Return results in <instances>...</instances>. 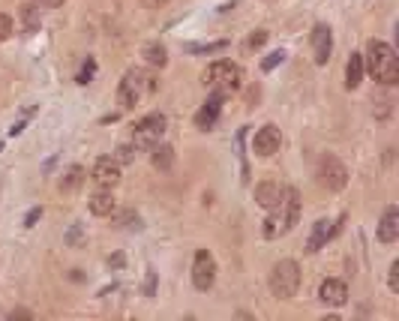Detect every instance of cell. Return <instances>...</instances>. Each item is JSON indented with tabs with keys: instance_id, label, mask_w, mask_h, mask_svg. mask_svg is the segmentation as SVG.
<instances>
[{
	"instance_id": "6da1fadb",
	"label": "cell",
	"mask_w": 399,
	"mask_h": 321,
	"mask_svg": "<svg viewBox=\"0 0 399 321\" xmlns=\"http://www.w3.org/2000/svg\"><path fill=\"white\" fill-rule=\"evenodd\" d=\"M297 219H301V195H297L294 186H288L280 198V204L270 207V216L264 223V237L273 240V237L288 235L297 225Z\"/></svg>"
},
{
	"instance_id": "7a4b0ae2",
	"label": "cell",
	"mask_w": 399,
	"mask_h": 321,
	"mask_svg": "<svg viewBox=\"0 0 399 321\" xmlns=\"http://www.w3.org/2000/svg\"><path fill=\"white\" fill-rule=\"evenodd\" d=\"M363 70H369V75L381 84H396L399 81V60H396V51L387 46L381 39H372L367 46V58H363Z\"/></svg>"
},
{
	"instance_id": "3957f363",
	"label": "cell",
	"mask_w": 399,
	"mask_h": 321,
	"mask_svg": "<svg viewBox=\"0 0 399 321\" xmlns=\"http://www.w3.org/2000/svg\"><path fill=\"white\" fill-rule=\"evenodd\" d=\"M204 84L210 87V91H216V93L225 96V93L237 91V87L243 84V70L237 63H231V60H216V63L207 66Z\"/></svg>"
},
{
	"instance_id": "277c9868",
	"label": "cell",
	"mask_w": 399,
	"mask_h": 321,
	"mask_svg": "<svg viewBox=\"0 0 399 321\" xmlns=\"http://www.w3.org/2000/svg\"><path fill=\"white\" fill-rule=\"evenodd\" d=\"M297 285H301V268H297V261L285 258L273 268L270 273V291L273 297H280V301H288V297L297 294Z\"/></svg>"
},
{
	"instance_id": "5b68a950",
	"label": "cell",
	"mask_w": 399,
	"mask_h": 321,
	"mask_svg": "<svg viewBox=\"0 0 399 321\" xmlns=\"http://www.w3.org/2000/svg\"><path fill=\"white\" fill-rule=\"evenodd\" d=\"M150 91H153V81L148 79V72L129 70V72L124 75V81H120L117 99H120V105H124V108H132V105H138V103H141V96H144V93H150Z\"/></svg>"
},
{
	"instance_id": "8992f818",
	"label": "cell",
	"mask_w": 399,
	"mask_h": 321,
	"mask_svg": "<svg viewBox=\"0 0 399 321\" xmlns=\"http://www.w3.org/2000/svg\"><path fill=\"white\" fill-rule=\"evenodd\" d=\"M165 136V117L162 114H148V117H141L136 129H132V148H153V145H159V138Z\"/></svg>"
},
{
	"instance_id": "52a82bcc",
	"label": "cell",
	"mask_w": 399,
	"mask_h": 321,
	"mask_svg": "<svg viewBox=\"0 0 399 321\" xmlns=\"http://www.w3.org/2000/svg\"><path fill=\"white\" fill-rule=\"evenodd\" d=\"M214 282H216V261L207 249H198L192 261V285L198 291H207L214 289Z\"/></svg>"
},
{
	"instance_id": "ba28073f",
	"label": "cell",
	"mask_w": 399,
	"mask_h": 321,
	"mask_svg": "<svg viewBox=\"0 0 399 321\" xmlns=\"http://www.w3.org/2000/svg\"><path fill=\"white\" fill-rule=\"evenodd\" d=\"M318 183L321 186H327V190H342V186L348 183V171H346V165H342L336 157H321L318 162Z\"/></svg>"
},
{
	"instance_id": "9c48e42d",
	"label": "cell",
	"mask_w": 399,
	"mask_h": 321,
	"mask_svg": "<svg viewBox=\"0 0 399 321\" xmlns=\"http://www.w3.org/2000/svg\"><path fill=\"white\" fill-rule=\"evenodd\" d=\"M280 145H282L280 129L273 124H268L256 132V138H252V153H256V157H273V153L280 150Z\"/></svg>"
},
{
	"instance_id": "30bf717a",
	"label": "cell",
	"mask_w": 399,
	"mask_h": 321,
	"mask_svg": "<svg viewBox=\"0 0 399 321\" xmlns=\"http://www.w3.org/2000/svg\"><path fill=\"white\" fill-rule=\"evenodd\" d=\"M313 58L318 66H325L330 60V51H334V33H330L327 25H315L313 27Z\"/></svg>"
},
{
	"instance_id": "8fae6325",
	"label": "cell",
	"mask_w": 399,
	"mask_h": 321,
	"mask_svg": "<svg viewBox=\"0 0 399 321\" xmlns=\"http://www.w3.org/2000/svg\"><path fill=\"white\" fill-rule=\"evenodd\" d=\"M93 181H96V186H103V190H112V186L120 183V165L115 159H108V157L99 159L93 165Z\"/></svg>"
},
{
	"instance_id": "7c38bea8",
	"label": "cell",
	"mask_w": 399,
	"mask_h": 321,
	"mask_svg": "<svg viewBox=\"0 0 399 321\" xmlns=\"http://www.w3.org/2000/svg\"><path fill=\"white\" fill-rule=\"evenodd\" d=\"M339 223H342V219H339ZM339 223H334V219H318L315 228H313V237L306 240V249H309V252H318V249L325 247V243L339 231Z\"/></svg>"
},
{
	"instance_id": "4fadbf2b",
	"label": "cell",
	"mask_w": 399,
	"mask_h": 321,
	"mask_svg": "<svg viewBox=\"0 0 399 321\" xmlns=\"http://www.w3.org/2000/svg\"><path fill=\"white\" fill-rule=\"evenodd\" d=\"M219 112H223V93H216L214 91V96L207 99V103L198 108V114H195V126L198 129H210L216 124V117H219Z\"/></svg>"
},
{
	"instance_id": "5bb4252c",
	"label": "cell",
	"mask_w": 399,
	"mask_h": 321,
	"mask_svg": "<svg viewBox=\"0 0 399 321\" xmlns=\"http://www.w3.org/2000/svg\"><path fill=\"white\" fill-rule=\"evenodd\" d=\"M318 297L325 303H330V306H346L348 289H346V282H342V280H325V282H321V289H318Z\"/></svg>"
},
{
	"instance_id": "9a60e30c",
	"label": "cell",
	"mask_w": 399,
	"mask_h": 321,
	"mask_svg": "<svg viewBox=\"0 0 399 321\" xmlns=\"http://www.w3.org/2000/svg\"><path fill=\"white\" fill-rule=\"evenodd\" d=\"M282 192H285V186H280L276 181H264V183L256 186V202H259L264 210H270V207L280 204Z\"/></svg>"
},
{
	"instance_id": "2e32d148",
	"label": "cell",
	"mask_w": 399,
	"mask_h": 321,
	"mask_svg": "<svg viewBox=\"0 0 399 321\" xmlns=\"http://www.w3.org/2000/svg\"><path fill=\"white\" fill-rule=\"evenodd\" d=\"M396 237H399V210L387 207L384 216H381V225H379V240L381 243H393Z\"/></svg>"
},
{
	"instance_id": "e0dca14e",
	"label": "cell",
	"mask_w": 399,
	"mask_h": 321,
	"mask_svg": "<svg viewBox=\"0 0 399 321\" xmlns=\"http://www.w3.org/2000/svg\"><path fill=\"white\" fill-rule=\"evenodd\" d=\"M115 195L112 192H96V195H91V214H96V216H112L115 214Z\"/></svg>"
},
{
	"instance_id": "ac0fdd59",
	"label": "cell",
	"mask_w": 399,
	"mask_h": 321,
	"mask_svg": "<svg viewBox=\"0 0 399 321\" xmlns=\"http://www.w3.org/2000/svg\"><path fill=\"white\" fill-rule=\"evenodd\" d=\"M363 81V54H351V60L346 66V87L354 91Z\"/></svg>"
},
{
	"instance_id": "d6986e66",
	"label": "cell",
	"mask_w": 399,
	"mask_h": 321,
	"mask_svg": "<svg viewBox=\"0 0 399 321\" xmlns=\"http://www.w3.org/2000/svg\"><path fill=\"white\" fill-rule=\"evenodd\" d=\"M171 162H174V150L169 145H153V165L157 169H171Z\"/></svg>"
},
{
	"instance_id": "ffe728a7",
	"label": "cell",
	"mask_w": 399,
	"mask_h": 321,
	"mask_svg": "<svg viewBox=\"0 0 399 321\" xmlns=\"http://www.w3.org/2000/svg\"><path fill=\"white\" fill-rule=\"evenodd\" d=\"M84 183V169H79V165H72L70 171H66V177L60 181V186L66 192H72V190H79V186Z\"/></svg>"
},
{
	"instance_id": "44dd1931",
	"label": "cell",
	"mask_w": 399,
	"mask_h": 321,
	"mask_svg": "<svg viewBox=\"0 0 399 321\" xmlns=\"http://www.w3.org/2000/svg\"><path fill=\"white\" fill-rule=\"evenodd\" d=\"M144 58H148L150 66H165V60H169V51H165V46H159V42H153V46L144 48Z\"/></svg>"
},
{
	"instance_id": "7402d4cb",
	"label": "cell",
	"mask_w": 399,
	"mask_h": 321,
	"mask_svg": "<svg viewBox=\"0 0 399 321\" xmlns=\"http://www.w3.org/2000/svg\"><path fill=\"white\" fill-rule=\"evenodd\" d=\"M21 18H25V30H27V33H33V30L39 27V15H37V6L25 4V6H21Z\"/></svg>"
},
{
	"instance_id": "603a6c76",
	"label": "cell",
	"mask_w": 399,
	"mask_h": 321,
	"mask_svg": "<svg viewBox=\"0 0 399 321\" xmlns=\"http://www.w3.org/2000/svg\"><path fill=\"white\" fill-rule=\"evenodd\" d=\"M285 60V51H273V54H268V58H264V63H261V70L264 72H270L273 66H280Z\"/></svg>"
},
{
	"instance_id": "cb8c5ba5",
	"label": "cell",
	"mask_w": 399,
	"mask_h": 321,
	"mask_svg": "<svg viewBox=\"0 0 399 321\" xmlns=\"http://www.w3.org/2000/svg\"><path fill=\"white\" fill-rule=\"evenodd\" d=\"M9 37H13V18L0 13V42H4V39H9Z\"/></svg>"
},
{
	"instance_id": "d4e9b609",
	"label": "cell",
	"mask_w": 399,
	"mask_h": 321,
	"mask_svg": "<svg viewBox=\"0 0 399 321\" xmlns=\"http://www.w3.org/2000/svg\"><path fill=\"white\" fill-rule=\"evenodd\" d=\"M93 70H96V63H93V60H87V63H84V70L79 72V84H87V81H91V79H93Z\"/></svg>"
},
{
	"instance_id": "484cf974",
	"label": "cell",
	"mask_w": 399,
	"mask_h": 321,
	"mask_svg": "<svg viewBox=\"0 0 399 321\" xmlns=\"http://www.w3.org/2000/svg\"><path fill=\"white\" fill-rule=\"evenodd\" d=\"M115 162L117 165H124V162H132V148H117V153H115Z\"/></svg>"
},
{
	"instance_id": "4316f807",
	"label": "cell",
	"mask_w": 399,
	"mask_h": 321,
	"mask_svg": "<svg viewBox=\"0 0 399 321\" xmlns=\"http://www.w3.org/2000/svg\"><path fill=\"white\" fill-rule=\"evenodd\" d=\"M264 39H268V33H264V30H256V33H252V37H249V48H259V46H264Z\"/></svg>"
},
{
	"instance_id": "83f0119b",
	"label": "cell",
	"mask_w": 399,
	"mask_h": 321,
	"mask_svg": "<svg viewBox=\"0 0 399 321\" xmlns=\"http://www.w3.org/2000/svg\"><path fill=\"white\" fill-rule=\"evenodd\" d=\"M225 42H210V46H190V51H223Z\"/></svg>"
},
{
	"instance_id": "f1b7e54d",
	"label": "cell",
	"mask_w": 399,
	"mask_h": 321,
	"mask_svg": "<svg viewBox=\"0 0 399 321\" xmlns=\"http://www.w3.org/2000/svg\"><path fill=\"white\" fill-rule=\"evenodd\" d=\"M391 291H399V261L391 264Z\"/></svg>"
},
{
	"instance_id": "f546056e",
	"label": "cell",
	"mask_w": 399,
	"mask_h": 321,
	"mask_svg": "<svg viewBox=\"0 0 399 321\" xmlns=\"http://www.w3.org/2000/svg\"><path fill=\"white\" fill-rule=\"evenodd\" d=\"M37 219H39V207H37V210H30L27 219H25V225H33V223H37Z\"/></svg>"
},
{
	"instance_id": "4dcf8cb0",
	"label": "cell",
	"mask_w": 399,
	"mask_h": 321,
	"mask_svg": "<svg viewBox=\"0 0 399 321\" xmlns=\"http://www.w3.org/2000/svg\"><path fill=\"white\" fill-rule=\"evenodd\" d=\"M144 4H148V6H153V9H157V6H162V4H169V0H144Z\"/></svg>"
},
{
	"instance_id": "1f68e13d",
	"label": "cell",
	"mask_w": 399,
	"mask_h": 321,
	"mask_svg": "<svg viewBox=\"0 0 399 321\" xmlns=\"http://www.w3.org/2000/svg\"><path fill=\"white\" fill-rule=\"evenodd\" d=\"M39 4H46V6H60L63 0H39Z\"/></svg>"
}]
</instances>
